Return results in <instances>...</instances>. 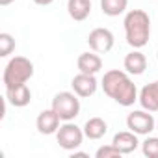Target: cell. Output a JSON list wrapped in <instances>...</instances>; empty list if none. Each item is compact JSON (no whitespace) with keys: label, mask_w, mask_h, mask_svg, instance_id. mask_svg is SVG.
Masks as SVG:
<instances>
[{"label":"cell","mask_w":158,"mask_h":158,"mask_svg":"<svg viewBox=\"0 0 158 158\" xmlns=\"http://www.w3.org/2000/svg\"><path fill=\"white\" fill-rule=\"evenodd\" d=\"M6 101L15 108H24L32 101V91H30V88L26 84L15 86L11 89H6Z\"/></svg>","instance_id":"cell-14"},{"label":"cell","mask_w":158,"mask_h":158,"mask_svg":"<svg viewBox=\"0 0 158 158\" xmlns=\"http://www.w3.org/2000/svg\"><path fill=\"white\" fill-rule=\"evenodd\" d=\"M127 43L132 48H143L151 37V19L143 10H130L123 21Z\"/></svg>","instance_id":"cell-2"},{"label":"cell","mask_w":158,"mask_h":158,"mask_svg":"<svg viewBox=\"0 0 158 158\" xmlns=\"http://www.w3.org/2000/svg\"><path fill=\"white\" fill-rule=\"evenodd\" d=\"M76 65H78V71L80 73H86V74H97L101 69H102V60L97 52H82L76 60Z\"/></svg>","instance_id":"cell-13"},{"label":"cell","mask_w":158,"mask_h":158,"mask_svg":"<svg viewBox=\"0 0 158 158\" xmlns=\"http://www.w3.org/2000/svg\"><path fill=\"white\" fill-rule=\"evenodd\" d=\"M141 152L147 158H158V138L156 136H147L141 141Z\"/></svg>","instance_id":"cell-18"},{"label":"cell","mask_w":158,"mask_h":158,"mask_svg":"<svg viewBox=\"0 0 158 158\" xmlns=\"http://www.w3.org/2000/svg\"><path fill=\"white\" fill-rule=\"evenodd\" d=\"M13 50H15V37L8 32H2L0 34V56L8 58Z\"/></svg>","instance_id":"cell-19"},{"label":"cell","mask_w":158,"mask_h":158,"mask_svg":"<svg viewBox=\"0 0 158 158\" xmlns=\"http://www.w3.org/2000/svg\"><path fill=\"white\" fill-rule=\"evenodd\" d=\"M127 128L138 136H149L156 128V119L152 117V112L134 110L127 115Z\"/></svg>","instance_id":"cell-6"},{"label":"cell","mask_w":158,"mask_h":158,"mask_svg":"<svg viewBox=\"0 0 158 158\" xmlns=\"http://www.w3.org/2000/svg\"><path fill=\"white\" fill-rule=\"evenodd\" d=\"M138 101L141 104L143 110L147 112H158V80L147 84L141 88L139 95H138Z\"/></svg>","instance_id":"cell-11"},{"label":"cell","mask_w":158,"mask_h":158,"mask_svg":"<svg viewBox=\"0 0 158 158\" xmlns=\"http://www.w3.org/2000/svg\"><path fill=\"white\" fill-rule=\"evenodd\" d=\"M84 138H86L84 128L76 127L73 121H63V125H60V128L56 132L58 145L61 149H65V151H76L82 145Z\"/></svg>","instance_id":"cell-5"},{"label":"cell","mask_w":158,"mask_h":158,"mask_svg":"<svg viewBox=\"0 0 158 158\" xmlns=\"http://www.w3.org/2000/svg\"><path fill=\"white\" fill-rule=\"evenodd\" d=\"M32 76H34V63L24 56H13L4 67L2 82L6 89H11L15 86L26 84Z\"/></svg>","instance_id":"cell-3"},{"label":"cell","mask_w":158,"mask_h":158,"mask_svg":"<svg viewBox=\"0 0 158 158\" xmlns=\"http://www.w3.org/2000/svg\"><path fill=\"white\" fill-rule=\"evenodd\" d=\"M121 151L114 145V143H108V145H102L97 149L95 152V158H121Z\"/></svg>","instance_id":"cell-20"},{"label":"cell","mask_w":158,"mask_h":158,"mask_svg":"<svg viewBox=\"0 0 158 158\" xmlns=\"http://www.w3.org/2000/svg\"><path fill=\"white\" fill-rule=\"evenodd\" d=\"M102 91L112 99L115 101L119 106H132L136 101H138V88L136 84L132 82V78L127 71H119V69H112V71H106L104 76H102Z\"/></svg>","instance_id":"cell-1"},{"label":"cell","mask_w":158,"mask_h":158,"mask_svg":"<svg viewBox=\"0 0 158 158\" xmlns=\"http://www.w3.org/2000/svg\"><path fill=\"white\" fill-rule=\"evenodd\" d=\"M54 2V0H34V4H37V6H50Z\"/></svg>","instance_id":"cell-21"},{"label":"cell","mask_w":158,"mask_h":158,"mask_svg":"<svg viewBox=\"0 0 158 158\" xmlns=\"http://www.w3.org/2000/svg\"><path fill=\"white\" fill-rule=\"evenodd\" d=\"M112 143L121 151V154H130L134 152L138 147H139V139H138V134H134L132 130H123V132H117L112 139Z\"/></svg>","instance_id":"cell-12"},{"label":"cell","mask_w":158,"mask_h":158,"mask_svg":"<svg viewBox=\"0 0 158 158\" xmlns=\"http://www.w3.org/2000/svg\"><path fill=\"white\" fill-rule=\"evenodd\" d=\"M114 43H115V37H114L112 30H108V28H95L88 35V45L97 54L110 52L114 48Z\"/></svg>","instance_id":"cell-7"},{"label":"cell","mask_w":158,"mask_h":158,"mask_svg":"<svg viewBox=\"0 0 158 158\" xmlns=\"http://www.w3.org/2000/svg\"><path fill=\"white\" fill-rule=\"evenodd\" d=\"M67 13L76 23L86 21L91 15V0H67Z\"/></svg>","instance_id":"cell-15"},{"label":"cell","mask_w":158,"mask_h":158,"mask_svg":"<svg viewBox=\"0 0 158 158\" xmlns=\"http://www.w3.org/2000/svg\"><path fill=\"white\" fill-rule=\"evenodd\" d=\"M108 132V123L102 117H89L84 125V134L88 139H101Z\"/></svg>","instance_id":"cell-16"},{"label":"cell","mask_w":158,"mask_h":158,"mask_svg":"<svg viewBox=\"0 0 158 158\" xmlns=\"http://www.w3.org/2000/svg\"><path fill=\"white\" fill-rule=\"evenodd\" d=\"M156 130H158V119H156Z\"/></svg>","instance_id":"cell-23"},{"label":"cell","mask_w":158,"mask_h":158,"mask_svg":"<svg viewBox=\"0 0 158 158\" xmlns=\"http://www.w3.org/2000/svg\"><path fill=\"white\" fill-rule=\"evenodd\" d=\"M71 88H73V91L80 97V99H88V97L95 95V91H97V88H99V82H97L95 74L78 73L76 76H73Z\"/></svg>","instance_id":"cell-8"},{"label":"cell","mask_w":158,"mask_h":158,"mask_svg":"<svg viewBox=\"0 0 158 158\" xmlns=\"http://www.w3.org/2000/svg\"><path fill=\"white\" fill-rule=\"evenodd\" d=\"M156 60H158V52H156Z\"/></svg>","instance_id":"cell-24"},{"label":"cell","mask_w":158,"mask_h":158,"mask_svg":"<svg viewBox=\"0 0 158 158\" xmlns=\"http://www.w3.org/2000/svg\"><path fill=\"white\" fill-rule=\"evenodd\" d=\"M13 2H15V0H0V6L6 8V6H10V4H13Z\"/></svg>","instance_id":"cell-22"},{"label":"cell","mask_w":158,"mask_h":158,"mask_svg":"<svg viewBox=\"0 0 158 158\" xmlns=\"http://www.w3.org/2000/svg\"><path fill=\"white\" fill-rule=\"evenodd\" d=\"M128 0H101V10L106 17H119L127 11Z\"/></svg>","instance_id":"cell-17"},{"label":"cell","mask_w":158,"mask_h":158,"mask_svg":"<svg viewBox=\"0 0 158 158\" xmlns=\"http://www.w3.org/2000/svg\"><path fill=\"white\" fill-rule=\"evenodd\" d=\"M60 115L48 108V110H43L37 119H35V127H37V132L39 134H45V136H50V134H56L58 128H60Z\"/></svg>","instance_id":"cell-9"},{"label":"cell","mask_w":158,"mask_h":158,"mask_svg":"<svg viewBox=\"0 0 158 158\" xmlns=\"http://www.w3.org/2000/svg\"><path fill=\"white\" fill-rule=\"evenodd\" d=\"M61 121H73L80 115V97L74 91H60L52 99L50 106Z\"/></svg>","instance_id":"cell-4"},{"label":"cell","mask_w":158,"mask_h":158,"mask_svg":"<svg viewBox=\"0 0 158 158\" xmlns=\"http://www.w3.org/2000/svg\"><path fill=\"white\" fill-rule=\"evenodd\" d=\"M123 67L128 74H134V76H139L145 73L147 69V58L143 52H139V48H134L132 52H128L123 60Z\"/></svg>","instance_id":"cell-10"}]
</instances>
